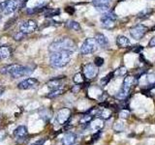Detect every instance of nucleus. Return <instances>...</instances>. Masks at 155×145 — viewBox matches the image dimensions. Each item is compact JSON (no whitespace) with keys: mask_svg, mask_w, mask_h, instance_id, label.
<instances>
[{"mask_svg":"<svg viewBox=\"0 0 155 145\" xmlns=\"http://www.w3.org/2000/svg\"><path fill=\"white\" fill-rule=\"evenodd\" d=\"M148 47H155V36L150 39V41L148 42Z\"/></svg>","mask_w":155,"mask_h":145,"instance_id":"obj_34","label":"nucleus"},{"mask_svg":"<svg viewBox=\"0 0 155 145\" xmlns=\"http://www.w3.org/2000/svg\"><path fill=\"white\" fill-rule=\"evenodd\" d=\"M5 137H6V133L4 130H0V140H3Z\"/></svg>","mask_w":155,"mask_h":145,"instance_id":"obj_37","label":"nucleus"},{"mask_svg":"<svg viewBox=\"0 0 155 145\" xmlns=\"http://www.w3.org/2000/svg\"><path fill=\"white\" fill-rule=\"evenodd\" d=\"M1 18H2V17H1V16H0V21H1Z\"/></svg>","mask_w":155,"mask_h":145,"instance_id":"obj_45","label":"nucleus"},{"mask_svg":"<svg viewBox=\"0 0 155 145\" xmlns=\"http://www.w3.org/2000/svg\"><path fill=\"white\" fill-rule=\"evenodd\" d=\"M98 48V44L94 38H87L86 40L82 43L81 47V53L82 55L91 54L97 50Z\"/></svg>","mask_w":155,"mask_h":145,"instance_id":"obj_4","label":"nucleus"},{"mask_svg":"<svg viewBox=\"0 0 155 145\" xmlns=\"http://www.w3.org/2000/svg\"><path fill=\"white\" fill-rule=\"evenodd\" d=\"M12 48L8 46H1L0 47V59H4L11 55Z\"/></svg>","mask_w":155,"mask_h":145,"instance_id":"obj_19","label":"nucleus"},{"mask_svg":"<svg viewBox=\"0 0 155 145\" xmlns=\"http://www.w3.org/2000/svg\"><path fill=\"white\" fill-rule=\"evenodd\" d=\"M65 11H66L67 13H69L70 14H72L73 13L75 12V9H74V8H72V7H67V8L65 9Z\"/></svg>","mask_w":155,"mask_h":145,"instance_id":"obj_36","label":"nucleus"},{"mask_svg":"<svg viewBox=\"0 0 155 145\" xmlns=\"http://www.w3.org/2000/svg\"><path fill=\"white\" fill-rule=\"evenodd\" d=\"M76 134H67L62 139V144L63 145H73L76 141Z\"/></svg>","mask_w":155,"mask_h":145,"instance_id":"obj_18","label":"nucleus"},{"mask_svg":"<svg viewBox=\"0 0 155 145\" xmlns=\"http://www.w3.org/2000/svg\"><path fill=\"white\" fill-rule=\"evenodd\" d=\"M27 134H28V130L25 126H18V127L17 129H15L14 130V137H16L17 141L18 143H22Z\"/></svg>","mask_w":155,"mask_h":145,"instance_id":"obj_12","label":"nucleus"},{"mask_svg":"<svg viewBox=\"0 0 155 145\" xmlns=\"http://www.w3.org/2000/svg\"><path fill=\"white\" fill-rule=\"evenodd\" d=\"M116 45H117L118 47L126 48L131 46V42L127 37H125L123 35H119L116 38Z\"/></svg>","mask_w":155,"mask_h":145,"instance_id":"obj_16","label":"nucleus"},{"mask_svg":"<svg viewBox=\"0 0 155 145\" xmlns=\"http://www.w3.org/2000/svg\"><path fill=\"white\" fill-rule=\"evenodd\" d=\"M28 1V0H21V7H23L24 5L26 4V2Z\"/></svg>","mask_w":155,"mask_h":145,"instance_id":"obj_40","label":"nucleus"},{"mask_svg":"<svg viewBox=\"0 0 155 145\" xmlns=\"http://www.w3.org/2000/svg\"><path fill=\"white\" fill-rule=\"evenodd\" d=\"M84 74H81V72H78V74L75 75L74 79H73V80H74V82L76 84H81L84 82Z\"/></svg>","mask_w":155,"mask_h":145,"instance_id":"obj_26","label":"nucleus"},{"mask_svg":"<svg viewBox=\"0 0 155 145\" xmlns=\"http://www.w3.org/2000/svg\"><path fill=\"white\" fill-rule=\"evenodd\" d=\"M114 72H110V74H109L108 76H104L103 79H101V85H102V86H105V85L108 84V83H109V81L111 79V76H114Z\"/></svg>","mask_w":155,"mask_h":145,"instance_id":"obj_27","label":"nucleus"},{"mask_svg":"<svg viewBox=\"0 0 155 145\" xmlns=\"http://www.w3.org/2000/svg\"><path fill=\"white\" fill-rule=\"evenodd\" d=\"M90 128L95 130V132H99V130L103 128V121L101 119H95L93 122L90 124Z\"/></svg>","mask_w":155,"mask_h":145,"instance_id":"obj_23","label":"nucleus"},{"mask_svg":"<svg viewBox=\"0 0 155 145\" xmlns=\"http://www.w3.org/2000/svg\"><path fill=\"white\" fill-rule=\"evenodd\" d=\"M118 72H119V75L123 76L124 74H126V72H127V71H126V69H125L124 67H121V68H119V69H118Z\"/></svg>","mask_w":155,"mask_h":145,"instance_id":"obj_35","label":"nucleus"},{"mask_svg":"<svg viewBox=\"0 0 155 145\" xmlns=\"http://www.w3.org/2000/svg\"><path fill=\"white\" fill-rule=\"evenodd\" d=\"M33 68L21 66L18 64H11L4 66L0 69V72L3 75H10L13 79H18V77L29 76L33 72Z\"/></svg>","mask_w":155,"mask_h":145,"instance_id":"obj_1","label":"nucleus"},{"mask_svg":"<svg viewBox=\"0 0 155 145\" xmlns=\"http://www.w3.org/2000/svg\"><path fill=\"white\" fill-rule=\"evenodd\" d=\"M63 93H64V90L63 89H55V90H52L51 93H48L47 95V97L50 99H54V98H56V97L62 95Z\"/></svg>","mask_w":155,"mask_h":145,"instance_id":"obj_25","label":"nucleus"},{"mask_svg":"<svg viewBox=\"0 0 155 145\" xmlns=\"http://www.w3.org/2000/svg\"><path fill=\"white\" fill-rule=\"evenodd\" d=\"M82 72H84V76H85V79H92L98 75V70H97V67L94 64L88 63V64L84 65V68H82Z\"/></svg>","mask_w":155,"mask_h":145,"instance_id":"obj_9","label":"nucleus"},{"mask_svg":"<svg viewBox=\"0 0 155 145\" xmlns=\"http://www.w3.org/2000/svg\"><path fill=\"white\" fill-rule=\"evenodd\" d=\"M38 24L33 19H28V21H24L19 25V31H21L24 34H29L34 32L37 29Z\"/></svg>","mask_w":155,"mask_h":145,"instance_id":"obj_8","label":"nucleus"},{"mask_svg":"<svg viewBox=\"0 0 155 145\" xmlns=\"http://www.w3.org/2000/svg\"><path fill=\"white\" fill-rule=\"evenodd\" d=\"M70 116H71V111L69 108H62L61 110L58 111L56 116V121L60 125H64L69 121Z\"/></svg>","mask_w":155,"mask_h":145,"instance_id":"obj_13","label":"nucleus"},{"mask_svg":"<svg viewBox=\"0 0 155 145\" xmlns=\"http://www.w3.org/2000/svg\"><path fill=\"white\" fill-rule=\"evenodd\" d=\"M94 39L96 40L97 44H98V46H100L101 47H109V40L104 34L97 33Z\"/></svg>","mask_w":155,"mask_h":145,"instance_id":"obj_15","label":"nucleus"},{"mask_svg":"<svg viewBox=\"0 0 155 145\" xmlns=\"http://www.w3.org/2000/svg\"><path fill=\"white\" fill-rule=\"evenodd\" d=\"M46 142V139L45 138H41V139H38L37 141L31 143L30 145H44V143Z\"/></svg>","mask_w":155,"mask_h":145,"instance_id":"obj_32","label":"nucleus"},{"mask_svg":"<svg viewBox=\"0 0 155 145\" xmlns=\"http://www.w3.org/2000/svg\"><path fill=\"white\" fill-rule=\"evenodd\" d=\"M118 1H119V2H121V1H125V0H118Z\"/></svg>","mask_w":155,"mask_h":145,"instance_id":"obj_44","label":"nucleus"},{"mask_svg":"<svg viewBox=\"0 0 155 145\" xmlns=\"http://www.w3.org/2000/svg\"><path fill=\"white\" fill-rule=\"evenodd\" d=\"M5 7H6V0L3 2H0V14H3L4 10H5Z\"/></svg>","mask_w":155,"mask_h":145,"instance_id":"obj_33","label":"nucleus"},{"mask_svg":"<svg viewBox=\"0 0 155 145\" xmlns=\"http://www.w3.org/2000/svg\"><path fill=\"white\" fill-rule=\"evenodd\" d=\"M19 7H21V0H6V7H5L3 14H11L14 12H16Z\"/></svg>","mask_w":155,"mask_h":145,"instance_id":"obj_10","label":"nucleus"},{"mask_svg":"<svg viewBox=\"0 0 155 145\" xmlns=\"http://www.w3.org/2000/svg\"><path fill=\"white\" fill-rule=\"evenodd\" d=\"M17 19H18V18L16 17V18H11L10 21H8L7 22H6V24H5V27H4V29L5 30H7V29L9 28V27H11L13 24L17 21Z\"/></svg>","mask_w":155,"mask_h":145,"instance_id":"obj_29","label":"nucleus"},{"mask_svg":"<svg viewBox=\"0 0 155 145\" xmlns=\"http://www.w3.org/2000/svg\"><path fill=\"white\" fill-rule=\"evenodd\" d=\"M48 50L51 52L63 51V50L74 52L76 50V43L70 38H62L51 43L50 47H48Z\"/></svg>","mask_w":155,"mask_h":145,"instance_id":"obj_2","label":"nucleus"},{"mask_svg":"<svg viewBox=\"0 0 155 145\" xmlns=\"http://www.w3.org/2000/svg\"><path fill=\"white\" fill-rule=\"evenodd\" d=\"M3 92H4V89L3 88H0V96L3 94Z\"/></svg>","mask_w":155,"mask_h":145,"instance_id":"obj_41","label":"nucleus"},{"mask_svg":"<svg viewBox=\"0 0 155 145\" xmlns=\"http://www.w3.org/2000/svg\"><path fill=\"white\" fill-rule=\"evenodd\" d=\"M66 26H67L68 28H69V29H72V30H74V31L80 32V31L81 30L80 23H79V22H77V21H67V22H66Z\"/></svg>","mask_w":155,"mask_h":145,"instance_id":"obj_24","label":"nucleus"},{"mask_svg":"<svg viewBox=\"0 0 155 145\" xmlns=\"http://www.w3.org/2000/svg\"><path fill=\"white\" fill-rule=\"evenodd\" d=\"M117 17L116 14L113 12H106L103 14V16L101 17V22H102V26L106 29H111L115 24V21Z\"/></svg>","mask_w":155,"mask_h":145,"instance_id":"obj_6","label":"nucleus"},{"mask_svg":"<svg viewBox=\"0 0 155 145\" xmlns=\"http://www.w3.org/2000/svg\"><path fill=\"white\" fill-rule=\"evenodd\" d=\"M38 85H39V81L36 79L30 77V79H26L22 80L21 82H19L18 84V88L21 90H27V89L34 88V87H36Z\"/></svg>","mask_w":155,"mask_h":145,"instance_id":"obj_11","label":"nucleus"},{"mask_svg":"<svg viewBox=\"0 0 155 145\" xmlns=\"http://www.w3.org/2000/svg\"><path fill=\"white\" fill-rule=\"evenodd\" d=\"M133 82H134V77L131 76H126L124 79V81H123V84H122V87L120 88L119 92L116 95V98L117 99H125L126 97L129 95V92L131 90V87L133 85Z\"/></svg>","mask_w":155,"mask_h":145,"instance_id":"obj_5","label":"nucleus"},{"mask_svg":"<svg viewBox=\"0 0 155 145\" xmlns=\"http://www.w3.org/2000/svg\"><path fill=\"white\" fill-rule=\"evenodd\" d=\"M104 64V59L102 57H96L95 59H94V65L96 67H101V66H103Z\"/></svg>","mask_w":155,"mask_h":145,"instance_id":"obj_30","label":"nucleus"},{"mask_svg":"<svg viewBox=\"0 0 155 145\" xmlns=\"http://www.w3.org/2000/svg\"><path fill=\"white\" fill-rule=\"evenodd\" d=\"M25 35H26V34L22 33L21 31H18V32H17V33L14 35V39H15L16 41H21L22 39H24Z\"/></svg>","mask_w":155,"mask_h":145,"instance_id":"obj_28","label":"nucleus"},{"mask_svg":"<svg viewBox=\"0 0 155 145\" xmlns=\"http://www.w3.org/2000/svg\"><path fill=\"white\" fill-rule=\"evenodd\" d=\"M47 8H46V4H42V5H39L37 7H34V8H29L27 9V14H38L40 12L45 11Z\"/></svg>","mask_w":155,"mask_h":145,"instance_id":"obj_21","label":"nucleus"},{"mask_svg":"<svg viewBox=\"0 0 155 145\" xmlns=\"http://www.w3.org/2000/svg\"><path fill=\"white\" fill-rule=\"evenodd\" d=\"M110 114H111V111L109 108H105V110H103L101 112V116L103 118H109L110 116Z\"/></svg>","mask_w":155,"mask_h":145,"instance_id":"obj_31","label":"nucleus"},{"mask_svg":"<svg viewBox=\"0 0 155 145\" xmlns=\"http://www.w3.org/2000/svg\"><path fill=\"white\" fill-rule=\"evenodd\" d=\"M151 88H155V83H153V84H152V86H151Z\"/></svg>","mask_w":155,"mask_h":145,"instance_id":"obj_43","label":"nucleus"},{"mask_svg":"<svg viewBox=\"0 0 155 145\" xmlns=\"http://www.w3.org/2000/svg\"><path fill=\"white\" fill-rule=\"evenodd\" d=\"M63 77H55V79H52L48 82V87L51 90H55L58 89V87L61 85V79Z\"/></svg>","mask_w":155,"mask_h":145,"instance_id":"obj_17","label":"nucleus"},{"mask_svg":"<svg viewBox=\"0 0 155 145\" xmlns=\"http://www.w3.org/2000/svg\"><path fill=\"white\" fill-rule=\"evenodd\" d=\"M152 14H153V10L152 9H149V8H147V9L143 10L142 12H140L137 14V18H140V19H144V18H149Z\"/></svg>","mask_w":155,"mask_h":145,"instance_id":"obj_22","label":"nucleus"},{"mask_svg":"<svg viewBox=\"0 0 155 145\" xmlns=\"http://www.w3.org/2000/svg\"><path fill=\"white\" fill-rule=\"evenodd\" d=\"M147 30L148 28L147 26L143 25V24H137V25H135L130 29V35L135 40H140Z\"/></svg>","mask_w":155,"mask_h":145,"instance_id":"obj_7","label":"nucleus"},{"mask_svg":"<svg viewBox=\"0 0 155 145\" xmlns=\"http://www.w3.org/2000/svg\"><path fill=\"white\" fill-rule=\"evenodd\" d=\"M60 14V10L59 9H52V8H47L45 11H44V17L46 18H52L58 16Z\"/></svg>","mask_w":155,"mask_h":145,"instance_id":"obj_20","label":"nucleus"},{"mask_svg":"<svg viewBox=\"0 0 155 145\" xmlns=\"http://www.w3.org/2000/svg\"><path fill=\"white\" fill-rule=\"evenodd\" d=\"M142 50H143V47H140V46H136V47L133 50V51H135V52H137V53H138V52H140Z\"/></svg>","mask_w":155,"mask_h":145,"instance_id":"obj_38","label":"nucleus"},{"mask_svg":"<svg viewBox=\"0 0 155 145\" xmlns=\"http://www.w3.org/2000/svg\"><path fill=\"white\" fill-rule=\"evenodd\" d=\"M150 31H155V25L151 27V29H150Z\"/></svg>","mask_w":155,"mask_h":145,"instance_id":"obj_42","label":"nucleus"},{"mask_svg":"<svg viewBox=\"0 0 155 145\" xmlns=\"http://www.w3.org/2000/svg\"><path fill=\"white\" fill-rule=\"evenodd\" d=\"M72 53L73 52L66 50L51 52V55L50 57L51 65L54 68H62L66 66L71 60Z\"/></svg>","mask_w":155,"mask_h":145,"instance_id":"obj_3","label":"nucleus"},{"mask_svg":"<svg viewBox=\"0 0 155 145\" xmlns=\"http://www.w3.org/2000/svg\"><path fill=\"white\" fill-rule=\"evenodd\" d=\"M81 88H80V86H79V84H77V85H75L74 87H73V88H72V91L73 92H75V93H77V92L78 91H79Z\"/></svg>","mask_w":155,"mask_h":145,"instance_id":"obj_39","label":"nucleus"},{"mask_svg":"<svg viewBox=\"0 0 155 145\" xmlns=\"http://www.w3.org/2000/svg\"><path fill=\"white\" fill-rule=\"evenodd\" d=\"M92 3H93V5L96 7V9L99 10V11L108 12L110 0H93Z\"/></svg>","mask_w":155,"mask_h":145,"instance_id":"obj_14","label":"nucleus"}]
</instances>
